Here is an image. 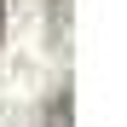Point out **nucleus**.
I'll return each instance as SVG.
<instances>
[{
	"mask_svg": "<svg viewBox=\"0 0 127 127\" xmlns=\"http://www.w3.org/2000/svg\"><path fill=\"white\" fill-rule=\"evenodd\" d=\"M40 127H75V93H69V81L46 93V110H40Z\"/></svg>",
	"mask_w": 127,
	"mask_h": 127,
	"instance_id": "obj_1",
	"label": "nucleus"
},
{
	"mask_svg": "<svg viewBox=\"0 0 127 127\" xmlns=\"http://www.w3.org/2000/svg\"><path fill=\"white\" fill-rule=\"evenodd\" d=\"M69 23V0H52V29H64Z\"/></svg>",
	"mask_w": 127,
	"mask_h": 127,
	"instance_id": "obj_2",
	"label": "nucleus"
},
{
	"mask_svg": "<svg viewBox=\"0 0 127 127\" xmlns=\"http://www.w3.org/2000/svg\"><path fill=\"white\" fill-rule=\"evenodd\" d=\"M0 35H6V0H0Z\"/></svg>",
	"mask_w": 127,
	"mask_h": 127,
	"instance_id": "obj_3",
	"label": "nucleus"
}]
</instances>
